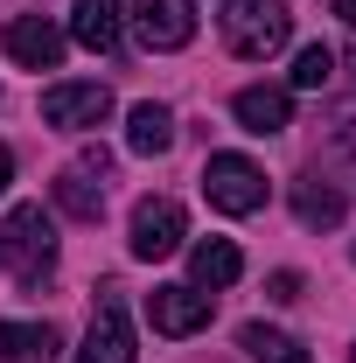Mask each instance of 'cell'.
<instances>
[{"label":"cell","instance_id":"9","mask_svg":"<svg viewBox=\"0 0 356 363\" xmlns=\"http://www.w3.org/2000/svg\"><path fill=\"white\" fill-rule=\"evenodd\" d=\"M147 321H154V335H196V328H210V294H196V286H154L147 294Z\"/></svg>","mask_w":356,"mask_h":363},{"label":"cell","instance_id":"21","mask_svg":"<svg viewBox=\"0 0 356 363\" xmlns=\"http://www.w3.org/2000/svg\"><path fill=\"white\" fill-rule=\"evenodd\" d=\"M7 182H14V154L0 147V196H7Z\"/></svg>","mask_w":356,"mask_h":363},{"label":"cell","instance_id":"8","mask_svg":"<svg viewBox=\"0 0 356 363\" xmlns=\"http://www.w3.org/2000/svg\"><path fill=\"white\" fill-rule=\"evenodd\" d=\"M182 245V203L175 196H140L133 203V259H168Z\"/></svg>","mask_w":356,"mask_h":363},{"label":"cell","instance_id":"13","mask_svg":"<svg viewBox=\"0 0 356 363\" xmlns=\"http://www.w3.org/2000/svg\"><path fill=\"white\" fill-rule=\"evenodd\" d=\"M70 35L84 49H98V56H112V49H119V0H77Z\"/></svg>","mask_w":356,"mask_h":363},{"label":"cell","instance_id":"22","mask_svg":"<svg viewBox=\"0 0 356 363\" xmlns=\"http://www.w3.org/2000/svg\"><path fill=\"white\" fill-rule=\"evenodd\" d=\"M335 14H343V21H350V28H356V0H335Z\"/></svg>","mask_w":356,"mask_h":363},{"label":"cell","instance_id":"6","mask_svg":"<svg viewBox=\"0 0 356 363\" xmlns=\"http://www.w3.org/2000/svg\"><path fill=\"white\" fill-rule=\"evenodd\" d=\"M43 119L63 126V133H91L112 119V91L105 84H49L43 91Z\"/></svg>","mask_w":356,"mask_h":363},{"label":"cell","instance_id":"3","mask_svg":"<svg viewBox=\"0 0 356 363\" xmlns=\"http://www.w3.org/2000/svg\"><path fill=\"white\" fill-rule=\"evenodd\" d=\"M203 196H210V210H223V217H252V210H266L272 182L245 154H210L203 161Z\"/></svg>","mask_w":356,"mask_h":363},{"label":"cell","instance_id":"4","mask_svg":"<svg viewBox=\"0 0 356 363\" xmlns=\"http://www.w3.org/2000/svg\"><path fill=\"white\" fill-rule=\"evenodd\" d=\"M105 175H112V154H105V147H84V154L56 175V203H63L77 224H98V217H105Z\"/></svg>","mask_w":356,"mask_h":363},{"label":"cell","instance_id":"16","mask_svg":"<svg viewBox=\"0 0 356 363\" xmlns=\"http://www.w3.org/2000/svg\"><path fill=\"white\" fill-rule=\"evenodd\" d=\"M126 147H133V154H168V147H175V119H168V105H133V119H126Z\"/></svg>","mask_w":356,"mask_h":363},{"label":"cell","instance_id":"15","mask_svg":"<svg viewBox=\"0 0 356 363\" xmlns=\"http://www.w3.org/2000/svg\"><path fill=\"white\" fill-rule=\"evenodd\" d=\"M189 272H196L203 286H230V279L245 272V252H238L230 238H203V245H189Z\"/></svg>","mask_w":356,"mask_h":363},{"label":"cell","instance_id":"2","mask_svg":"<svg viewBox=\"0 0 356 363\" xmlns=\"http://www.w3.org/2000/svg\"><path fill=\"white\" fill-rule=\"evenodd\" d=\"M223 43L245 63H266L294 43V14L279 0H223Z\"/></svg>","mask_w":356,"mask_h":363},{"label":"cell","instance_id":"20","mask_svg":"<svg viewBox=\"0 0 356 363\" xmlns=\"http://www.w3.org/2000/svg\"><path fill=\"white\" fill-rule=\"evenodd\" d=\"M266 294H272V301H301V272H272Z\"/></svg>","mask_w":356,"mask_h":363},{"label":"cell","instance_id":"1","mask_svg":"<svg viewBox=\"0 0 356 363\" xmlns=\"http://www.w3.org/2000/svg\"><path fill=\"white\" fill-rule=\"evenodd\" d=\"M0 259L14 266V279L35 294L56 266V224L43 217V203H14L7 210V224H0Z\"/></svg>","mask_w":356,"mask_h":363},{"label":"cell","instance_id":"19","mask_svg":"<svg viewBox=\"0 0 356 363\" xmlns=\"http://www.w3.org/2000/svg\"><path fill=\"white\" fill-rule=\"evenodd\" d=\"M328 154H356V105H343L328 119Z\"/></svg>","mask_w":356,"mask_h":363},{"label":"cell","instance_id":"10","mask_svg":"<svg viewBox=\"0 0 356 363\" xmlns=\"http://www.w3.org/2000/svg\"><path fill=\"white\" fill-rule=\"evenodd\" d=\"M133 35L147 49H182L196 35V7L189 0H133Z\"/></svg>","mask_w":356,"mask_h":363},{"label":"cell","instance_id":"11","mask_svg":"<svg viewBox=\"0 0 356 363\" xmlns=\"http://www.w3.org/2000/svg\"><path fill=\"white\" fill-rule=\"evenodd\" d=\"M230 112H238L245 133H259V140H272V133L294 126V98H287L279 84H245L238 98H230Z\"/></svg>","mask_w":356,"mask_h":363},{"label":"cell","instance_id":"12","mask_svg":"<svg viewBox=\"0 0 356 363\" xmlns=\"http://www.w3.org/2000/svg\"><path fill=\"white\" fill-rule=\"evenodd\" d=\"M56 350L49 321H0V363H56Z\"/></svg>","mask_w":356,"mask_h":363},{"label":"cell","instance_id":"17","mask_svg":"<svg viewBox=\"0 0 356 363\" xmlns=\"http://www.w3.org/2000/svg\"><path fill=\"white\" fill-rule=\"evenodd\" d=\"M238 342H245V357H252V363H314L294 335H279V328H266V321H245Z\"/></svg>","mask_w":356,"mask_h":363},{"label":"cell","instance_id":"18","mask_svg":"<svg viewBox=\"0 0 356 363\" xmlns=\"http://www.w3.org/2000/svg\"><path fill=\"white\" fill-rule=\"evenodd\" d=\"M328 77H335V49L328 43H308L301 56H294V91H321Z\"/></svg>","mask_w":356,"mask_h":363},{"label":"cell","instance_id":"5","mask_svg":"<svg viewBox=\"0 0 356 363\" xmlns=\"http://www.w3.org/2000/svg\"><path fill=\"white\" fill-rule=\"evenodd\" d=\"M77 363H133V321H126L119 286H98V308H91V328H84Z\"/></svg>","mask_w":356,"mask_h":363},{"label":"cell","instance_id":"7","mask_svg":"<svg viewBox=\"0 0 356 363\" xmlns=\"http://www.w3.org/2000/svg\"><path fill=\"white\" fill-rule=\"evenodd\" d=\"M0 43H7V56H14L21 70H56L63 49H70V43H63V28H56L49 14H14Z\"/></svg>","mask_w":356,"mask_h":363},{"label":"cell","instance_id":"14","mask_svg":"<svg viewBox=\"0 0 356 363\" xmlns=\"http://www.w3.org/2000/svg\"><path fill=\"white\" fill-rule=\"evenodd\" d=\"M294 217H301L308 230H328V224H343V189H335V182H321V175L294 182Z\"/></svg>","mask_w":356,"mask_h":363}]
</instances>
